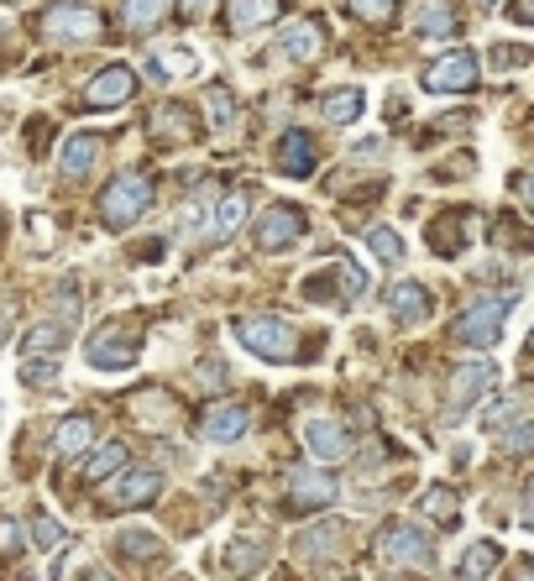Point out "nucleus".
I'll use <instances>...</instances> for the list:
<instances>
[{
  "label": "nucleus",
  "instance_id": "nucleus-41",
  "mask_svg": "<svg viewBox=\"0 0 534 581\" xmlns=\"http://www.w3.org/2000/svg\"><path fill=\"white\" fill-rule=\"evenodd\" d=\"M493 59L504 63V68H524V63L534 59L530 48H513V42H504V48H498V53H493Z\"/></svg>",
  "mask_w": 534,
  "mask_h": 581
},
{
  "label": "nucleus",
  "instance_id": "nucleus-12",
  "mask_svg": "<svg viewBox=\"0 0 534 581\" xmlns=\"http://www.w3.org/2000/svg\"><path fill=\"white\" fill-rule=\"evenodd\" d=\"M131 94H137V74H131L126 63H111V68H100L85 85V105L89 111H116Z\"/></svg>",
  "mask_w": 534,
  "mask_h": 581
},
{
  "label": "nucleus",
  "instance_id": "nucleus-39",
  "mask_svg": "<svg viewBox=\"0 0 534 581\" xmlns=\"http://www.w3.org/2000/svg\"><path fill=\"white\" fill-rule=\"evenodd\" d=\"M22 545H27L22 523H16V519H0V555H5V560H16V555H22Z\"/></svg>",
  "mask_w": 534,
  "mask_h": 581
},
{
  "label": "nucleus",
  "instance_id": "nucleus-18",
  "mask_svg": "<svg viewBox=\"0 0 534 581\" xmlns=\"http://www.w3.org/2000/svg\"><path fill=\"white\" fill-rule=\"evenodd\" d=\"M152 137L157 142H168V147H183V142H194L200 137V126H194V116L183 111V105H157V116H152Z\"/></svg>",
  "mask_w": 534,
  "mask_h": 581
},
{
  "label": "nucleus",
  "instance_id": "nucleus-5",
  "mask_svg": "<svg viewBox=\"0 0 534 581\" xmlns=\"http://www.w3.org/2000/svg\"><path fill=\"white\" fill-rule=\"evenodd\" d=\"M231 336H237L252 356H263V362H289V356H294V346H298L294 330H289L283 320H272V315H252V320L241 315V320L231 325Z\"/></svg>",
  "mask_w": 534,
  "mask_h": 581
},
{
  "label": "nucleus",
  "instance_id": "nucleus-6",
  "mask_svg": "<svg viewBox=\"0 0 534 581\" xmlns=\"http://www.w3.org/2000/svg\"><path fill=\"white\" fill-rule=\"evenodd\" d=\"M487 388H498V367H493V362H467V367H456L450 399H445V425H461V419L482 404Z\"/></svg>",
  "mask_w": 534,
  "mask_h": 581
},
{
  "label": "nucleus",
  "instance_id": "nucleus-7",
  "mask_svg": "<svg viewBox=\"0 0 534 581\" xmlns=\"http://www.w3.org/2000/svg\"><path fill=\"white\" fill-rule=\"evenodd\" d=\"M163 493L157 466H120V477H105V508H142Z\"/></svg>",
  "mask_w": 534,
  "mask_h": 581
},
{
  "label": "nucleus",
  "instance_id": "nucleus-10",
  "mask_svg": "<svg viewBox=\"0 0 534 581\" xmlns=\"http://www.w3.org/2000/svg\"><path fill=\"white\" fill-rule=\"evenodd\" d=\"M298 236H304V210L298 204H267L257 215V226H252V241L263 252H289Z\"/></svg>",
  "mask_w": 534,
  "mask_h": 581
},
{
  "label": "nucleus",
  "instance_id": "nucleus-36",
  "mask_svg": "<svg viewBox=\"0 0 534 581\" xmlns=\"http://www.w3.org/2000/svg\"><path fill=\"white\" fill-rule=\"evenodd\" d=\"M367 247H372V257H383V262H398V257H404V236L383 231V226H372V231H367Z\"/></svg>",
  "mask_w": 534,
  "mask_h": 581
},
{
  "label": "nucleus",
  "instance_id": "nucleus-17",
  "mask_svg": "<svg viewBox=\"0 0 534 581\" xmlns=\"http://www.w3.org/2000/svg\"><path fill=\"white\" fill-rule=\"evenodd\" d=\"M89 445H94V419H89V414H68L59 430H53V456H59V462H79Z\"/></svg>",
  "mask_w": 534,
  "mask_h": 581
},
{
  "label": "nucleus",
  "instance_id": "nucleus-46",
  "mask_svg": "<svg viewBox=\"0 0 534 581\" xmlns=\"http://www.w3.org/2000/svg\"><path fill=\"white\" fill-rule=\"evenodd\" d=\"M513 16H519V22H530V27H534V0H519V5H513Z\"/></svg>",
  "mask_w": 534,
  "mask_h": 581
},
{
  "label": "nucleus",
  "instance_id": "nucleus-48",
  "mask_svg": "<svg viewBox=\"0 0 534 581\" xmlns=\"http://www.w3.org/2000/svg\"><path fill=\"white\" fill-rule=\"evenodd\" d=\"M530 356H534V330H530Z\"/></svg>",
  "mask_w": 534,
  "mask_h": 581
},
{
  "label": "nucleus",
  "instance_id": "nucleus-3",
  "mask_svg": "<svg viewBox=\"0 0 534 581\" xmlns=\"http://www.w3.org/2000/svg\"><path fill=\"white\" fill-rule=\"evenodd\" d=\"M508 310H513V293L476 299L472 310H461V320H456V341H461V346H498V336H504V325H508Z\"/></svg>",
  "mask_w": 534,
  "mask_h": 581
},
{
  "label": "nucleus",
  "instance_id": "nucleus-31",
  "mask_svg": "<svg viewBox=\"0 0 534 581\" xmlns=\"http://www.w3.org/2000/svg\"><path fill=\"white\" fill-rule=\"evenodd\" d=\"M320 111H326L330 126H352V121L361 116V89H352V85H346V89H330Z\"/></svg>",
  "mask_w": 534,
  "mask_h": 581
},
{
  "label": "nucleus",
  "instance_id": "nucleus-34",
  "mask_svg": "<svg viewBox=\"0 0 534 581\" xmlns=\"http://www.w3.org/2000/svg\"><path fill=\"white\" fill-rule=\"evenodd\" d=\"M16 378L27 382V388H53L59 382V356H27Z\"/></svg>",
  "mask_w": 534,
  "mask_h": 581
},
{
  "label": "nucleus",
  "instance_id": "nucleus-1",
  "mask_svg": "<svg viewBox=\"0 0 534 581\" xmlns=\"http://www.w3.org/2000/svg\"><path fill=\"white\" fill-rule=\"evenodd\" d=\"M378 560L393 566V571H424V566L435 560V540H430L419 523L393 519V523H383V534H378Z\"/></svg>",
  "mask_w": 534,
  "mask_h": 581
},
{
  "label": "nucleus",
  "instance_id": "nucleus-47",
  "mask_svg": "<svg viewBox=\"0 0 534 581\" xmlns=\"http://www.w3.org/2000/svg\"><path fill=\"white\" fill-rule=\"evenodd\" d=\"M476 5H482V11H493V5H498V0H476Z\"/></svg>",
  "mask_w": 534,
  "mask_h": 581
},
{
  "label": "nucleus",
  "instance_id": "nucleus-9",
  "mask_svg": "<svg viewBox=\"0 0 534 581\" xmlns=\"http://www.w3.org/2000/svg\"><path fill=\"white\" fill-rule=\"evenodd\" d=\"M476 79H482V68H476L472 48H456V53H445V59H435L424 68V89L430 94H467V89H476Z\"/></svg>",
  "mask_w": 534,
  "mask_h": 581
},
{
  "label": "nucleus",
  "instance_id": "nucleus-45",
  "mask_svg": "<svg viewBox=\"0 0 534 581\" xmlns=\"http://www.w3.org/2000/svg\"><path fill=\"white\" fill-rule=\"evenodd\" d=\"M524 523L534 529V477H530V488H524Z\"/></svg>",
  "mask_w": 534,
  "mask_h": 581
},
{
  "label": "nucleus",
  "instance_id": "nucleus-43",
  "mask_svg": "<svg viewBox=\"0 0 534 581\" xmlns=\"http://www.w3.org/2000/svg\"><path fill=\"white\" fill-rule=\"evenodd\" d=\"M513 189H519V200L534 210V174H519V178H513Z\"/></svg>",
  "mask_w": 534,
  "mask_h": 581
},
{
  "label": "nucleus",
  "instance_id": "nucleus-23",
  "mask_svg": "<svg viewBox=\"0 0 534 581\" xmlns=\"http://www.w3.org/2000/svg\"><path fill=\"white\" fill-rule=\"evenodd\" d=\"M498 560H504V551H498V545H493V540H476L472 551L461 555V560H456V577H461V581L493 577V571H498Z\"/></svg>",
  "mask_w": 534,
  "mask_h": 581
},
{
  "label": "nucleus",
  "instance_id": "nucleus-29",
  "mask_svg": "<svg viewBox=\"0 0 534 581\" xmlns=\"http://www.w3.org/2000/svg\"><path fill=\"white\" fill-rule=\"evenodd\" d=\"M209 220H215V194H200V189H194V194H189V200H183V210H178V231L183 236H200V226H209Z\"/></svg>",
  "mask_w": 534,
  "mask_h": 581
},
{
  "label": "nucleus",
  "instance_id": "nucleus-40",
  "mask_svg": "<svg viewBox=\"0 0 534 581\" xmlns=\"http://www.w3.org/2000/svg\"><path fill=\"white\" fill-rule=\"evenodd\" d=\"M257 555H263V540H252V545H237V551H231V560H226V566H231V571H257V566H263V560H257Z\"/></svg>",
  "mask_w": 534,
  "mask_h": 581
},
{
  "label": "nucleus",
  "instance_id": "nucleus-38",
  "mask_svg": "<svg viewBox=\"0 0 534 581\" xmlns=\"http://www.w3.org/2000/svg\"><path fill=\"white\" fill-rule=\"evenodd\" d=\"M361 22H387L393 11H398V0H346Z\"/></svg>",
  "mask_w": 534,
  "mask_h": 581
},
{
  "label": "nucleus",
  "instance_id": "nucleus-20",
  "mask_svg": "<svg viewBox=\"0 0 534 581\" xmlns=\"http://www.w3.org/2000/svg\"><path fill=\"white\" fill-rule=\"evenodd\" d=\"M387 310H393V320H404V325L424 320V315H430V289L404 278V283H393V289H387Z\"/></svg>",
  "mask_w": 534,
  "mask_h": 581
},
{
  "label": "nucleus",
  "instance_id": "nucleus-42",
  "mask_svg": "<svg viewBox=\"0 0 534 581\" xmlns=\"http://www.w3.org/2000/svg\"><path fill=\"white\" fill-rule=\"evenodd\" d=\"M74 304H79V293H74V283H68V289L59 293V315H63V325L74 320V315H79V310H74Z\"/></svg>",
  "mask_w": 534,
  "mask_h": 581
},
{
  "label": "nucleus",
  "instance_id": "nucleus-44",
  "mask_svg": "<svg viewBox=\"0 0 534 581\" xmlns=\"http://www.w3.org/2000/svg\"><path fill=\"white\" fill-rule=\"evenodd\" d=\"M205 5H209V0H178V11H183V22H194V16H200Z\"/></svg>",
  "mask_w": 534,
  "mask_h": 581
},
{
  "label": "nucleus",
  "instance_id": "nucleus-15",
  "mask_svg": "<svg viewBox=\"0 0 534 581\" xmlns=\"http://www.w3.org/2000/svg\"><path fill=\"white\" fill-rule=\"evenodd\" d=\"M283 16V0H226V31H263Z\"/></svg>",
  "mask_w": 534,
  "mask_h": 581
},
{
  "label": "nucleus",
  "instance_id": "nucleus-24",
  "mask_svg": "<svg viewBox=\"0 0 534 581\" xmlns=\"http://www.w3.org/2000/svg\"><path fill=\"white\" fill-rule=\"evenodd\" d=\"M183 74H194V53L189 48H168V53H152L148 59V79H157V85H174Z\"/></svg>",
  "mask_w": 534,
  "mask_h": 581
},
{
  "label": "nucleus",
  "instance_id": "nucleus-28",
  "mask_svg": "<svg viewBox=\"0 0 534 581\" xmlns=\"http://www.w3.org/2000/svg\"><path fill=\"white\" fill-rule=\"evenodd\" d=\"M205 121L215 126V131H226V126L237 121V94H231V85L215 79V85L205 89Z\"/></svg>",
  "mask_w": 534,
  "mask_h": 581
},
{
  "label": "nucleus",
  "instance_id": "nucleus-19",
  "mask_svg": "<svg viewBox=\"0 0 534 581\" xmlns=\"http://www.w3.org/2000/svg\"><path fill=\"white\" fill-rule=\"evenodd\" d=\"M315 163H320V157H315L309 131H289V137L278 142V168H283L289 178H309L315 174Z\"/></svg>",
  "mask_w": 534,
  "mask_h": 581
},
{
  "label": "nucleus",
  "instance_id": "nucleus-21",
  "mask_svg": "<svg viewBox=\"0 0 534 581\" xmlns=\"http://www.w3.org/2000/svg\"><path fill=\"white\" fill-rule=\"evenodd\" d=\"M94 157H100V137H89V131H74L59 152V174L63 178H85L94 168Z\"/></svg>",
  "mask_w": 534,
  "mask_h": 581
},
{
  "label": "nucleus",
  "instance_id": "nucleus-4",
  "mask_svg": "<svg viewBox=\"0 0 534 581\" xmlns=\"http://www.w3.org/2000/svg\"><path fill=\"white\" fill-rule=\"evenodd\" d=\"M105 31L100 22V11L85 5V0H53L48 11H42V37L48 42H94Z\"/></svg>",
  "mask_w": 534,
  "mask_h": 581
},
{
  "label": "nucleus",
  "instance_id": "nucleus-30",
  "mask_svg": "<svg viewBox=\"0 0 534 581\" xmlns=\"http://www.w3.org/2000/svg\"><path fill=\"white\" fill-rule=\"evenodd\" d=\"M163 11H168V0H126L120 5V22H126V31H152L157 22H163Z\"/></svg>",
  "mask_w": 534,
  "mask_h": 581
},
{
  "label": "nucleus",
  "instance_id": "nucleus-13",
  "mask_svg": "<svg viewBox=\"0 0 534 581\" xmlns=\"http://www.w3.org/2000/svg\"><path fill=\"white\" fill-rule=\"evenodd\" d=\"M304 451H309L320 466L346 462V456H352V435H346V425H341V419H326V414H320V419H309V425H304Z\"/></svg>",
  "mask_w": 534,
  "mask_h": 581
},
{
  "label": "nucleus",
  "instance_id": "nucleus-32",
  "mask_svg": "<svg viewBox=\"0 0 534 581\" xmlns=\"http://www.w3.org/2000/svg\"><path fill=\"white\" fill-rule=\"evenodd\" d=\"M498 451H504V456H530L534 451V419L504 425V430H498Z\"/></svg>",
  "mask_w": 534,
  "mask_h": 581
},
{
  "label": "nucleus",
  "instance_id": "nucleus-26",
  "mask_svg": "<svg viewBox=\"0 0 534 581\" xmlns=\"http://www.w3.org/2000/svg\"><path fill=\"white\" fill-rule=\"evenodd\" d=\"M63 341H68V325L48 320V325H31L27 336H22V351H27V356H59Z\"/></svg>",
  "mask_w": 534,
  "mask_h": 581
},
{
  "label": "nucleus",
  "instance_id": "nucleus-11",
  "mask_svg": "<svg viewBox=\"0 0 534 581\" xmlns=\"http://www.w3.org/2000/svg\"><path fill=\"white\" fill-rule=\"evenodd\" d=\"M283 493H289V508H294V514H315V508H330V503H335V477L315 471V466H289Z\"/></svg>",
  "mask_w": 534,
  "mask_h": 581
},
{
  "label": "nucleus",
  "instance_id": "nucleus-33",
  "mask_svg": "<svg viewBox=\"0 0 534 581\" xmlns=\"http://www.w3.org/2000/svg\"><path fill=\"white\" fill-rule=\"evenodd\" d=\"M120 466H126V445H100V451L89 456L85 477H89V482H105V477H116Z\"/></svg>",
  "mask_w": 534,
  "mask_h": 581
},
{
  "label": "nucleus",
  "instance_id": "nucleus-14",
  "mask_svg": "<svg viewBox=\"0 0 534 581\" xmlns=\"http://www.w3.org/2000/svg\"><path fill=\"white\" fill-rule=\"evenodd\" d=\"M246 425H252V414L241 404H209L205 414H200V435H205L209 445H231V440H241Z\"/></svg>",
  "mask_w": 534,
  "mask_h": 581
},
{
  "label": "nucleus",
  "instance_id": "nucleus-25",
  "mask_svg": "<svg viewBox=\"0 0 534 581\" xmlns=\"http://www.w3.org/2000/svg\"><path fill=\"white\" fill-rule=\"evenodd\" d=\"M456 22H461V16H456V5H445V0H424L415 11V27L424 31V37H450Z\"/></svg>",
  "mask_w": 534,
  "mask_h": 581
},
{
  "label": "nucleus",
  "instance_id": "nucleus-37",
  "mask_svg": "<svg viewBox=\"0 0 534 581\" xmlns=\"http://www.w3.org/2000/svg\"><path fill=\"white\" fill-rule=\"evenodd\" d=\"M31 540H37L42 551H59L63 545V523H53L48 514H31Z\"/></svg>",
  "mask_w": 534,
  "mask_h": 581
},
{
  "label": "nucleus",
  "instance_id": "nucleus-8",
  "mask_svg": "<svg viewBox=\"0 0 534 581\" xmlns=\"http://www.w3.org/2000/svg\"><path fill=\"white\" fill-rule=\"evenodd\" d=\"M137 330H120V325H105V330H94L89 336V367H100V372H126V367H137Z\"/></svg>",
  "mask_w": 534,
  "mask_h": 581
},
{
  "label": "nucleus",
  "instance_id": "nucleus-27",
  "mask_svg": "<svg viewBox=\"0 0 534 581\" xmlns=\"http://www.w3.org/2000/svg\"><path fill=\"white\" fill-rule=\"evenodd\" d=\"M419 514L435 519L441 529H450V523H461V503H456L450 488H430V493H419Z\"/></svg>",
  "mask_w": 534,
  "mask_h": 581
},
{
  "label": "nucleus",
  "instance_id": "nucleus-2",
  "mask_svg": "<svg viewBox=\"0 0 534 581\" xmlns=\"http://www.w3.org/2000/svg\"><path fill=\"white\" fill-rule=\"evenodd\" d=\"M152 204V184L142 174H120L105 184V194H100V220L111 226V231H126V226H137L142 215H148Z\"/></svg>",
  "mask_w": 534,
  "mask_h": 581
},
{
  "label": "nucleus",
  "instance_id": "nucleus-16",
  "mask_svg": "<svg viewBox=\"0 0 534 581\" xmlns=\"http://www.w3.org/2000/svg\"><path fill=\"white\" fill-rule=\"evenodd\" d=\"M278 48H283V59H294V63H315L320 53H326V27L320 22H289L283 27V37H278Z\"/></svg>",
  "mask_w": 534,
  "mask_h": 581
},
{
  "label": "nucleus",
  "instance_id": "nucleus-35",
  "mask_svg": "<svg viewBox=\"0 0 534 581\" xmlns=\"http://www.w3.org/2000/svg\"><path fill=\"white\" fill-rule=\"evenodd\" d=\"M116 551L120 555H142V560H163V545H157L152 534H137V529H126V534H120Z\"/></svg>",
  "mask_w": 534,
  "mask_h": 581
},
{
  "label": "nucleus",
  "instance_id": "nucleus-22",
  "mask_svg": "<svg viewBox=\"0 0 534 581\" xmlns=\"http://www.w3.org/2000/svg\"><path fill=\"white\" fill-rule=\"evenodd\" d=\"M246 226V194H220V204H215V220H209V241H231V236Z\"/></svg>",
  "mask_w": 534,
  "mask_h": 581
}]
</instances>
